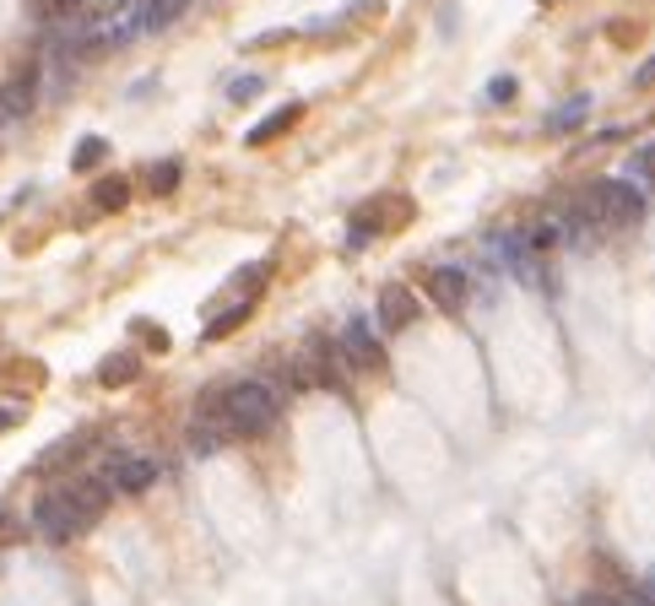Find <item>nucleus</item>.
Listing matches in <instances>:
<instances>
[{
    "mask_svg": "<svg viewBox=\"0 0 655 606\" xmlns=\"http://www.w3.org/2000/svg\"><path fill=\"white\" fill-rule=\"evenodd\" d=\"M109 509V482H65L33 504V525L49 542H77L82 530H93Z\"/></svg>",
    "mask_w": 655,
    "mask_h": 606,
    "instance_id": "obj_1",
    "label": "nucleus"
},
{
    "mask_svg": "<svg viewBox=\"0 0 655 606\" xmlns=\"http://www.w3.org/2000/svg\"><path fill=\"white\" fill-rule=\"evenodd\" d=\"M222 417H228L233 439H255V433H266L282 417V400H277L271 384L239 379V384H222Z\"/></svg>",
    "mask_w": 655,
    "mask_h": 606,
    "instance_id": "obj_2",
    "label": "nucleus"
},
{
    "mask_svg": "<svg viewBox=\"0 0 655 606\" xmlns=\"http://www.w3.org/2000/svg\"><path fill=\"white\" fill-rule=\"evenodd\" d=\"M585 217H596L607 228H628L644 217V190L634 179H596L585 190Z\"/></svg>",
    "mask_w": 655,
    "mask_h": 606,
    "instance_id": "obj_3",
    "label": "nucleus"
},
{
    "mask_svg": "<svg viewBox=\"0 0 655 606\" xmlns=\"http://www.w3.org/2000/svg\"><path fill=\"white\" fill-rule=\"evenodd\" d=\"M336 342H342V358H347L352 368H379V363H384V347H379V335H374L363 319H352V325L336 335Z\"/></svg>",
    "mask_w": 655,
    "mask_h": 606,
    "instance_id": "obj_4",
    "label": "nucleus"
},
{
    "mask_svg": "<svg viewBox=\"0 0 655 606\" xmlns=\"http://www.w3.org/2000/svg\"><path fill=\"white\" fill-rule=\"evenodd\" d=\"M103 482H109L114 493H147V488L158 482V460H142V455L114 460V465L103 471Z\"/></svg>",
    "mask_w": 655,
    "mask_h": 606,
    "instance_id": "obj_5",
    "label": "nucleus"
},
{
    "mask_svg": "<svg viewBox=\"0 0 655 606\" xmlns=\"http://www.w3.org/2000/svg\"><path fill=\"white\" fill-rule=\"evenodd\" d=\"M33 103H38V71H17L6 87H0V119H28L33 114Z\"/></svg>",
    "mask_w": 655,
    "mask_h": 606,
    "instance_id": "obj_6",
    "label": "nucleus"
},
{
    "mask_svg": "<svg viewBox=\"0 0 655 606\" xmlns=\"http://www.w3.org/2000/svg\"><path fill=\"white\" fill-rule=\"evenodd\" d=\"M428 293H433L439 309H461L466 303V271H461V265H433V271H428Z\"/></svg>",
    "mask_w": 655,
    "mask_h": 606,
    "instance_id": "obj_7",
    "label": "nucleus"
},
{
    "mask_svg": "<svg viewBox=\"0 0 655 606\" xmlns=\"http://www.w3.org/2000/svg\"><path fill=\"white\" fill-rule=\"evenodd\" d=\"M412 319H417V293H407V287H384L379 293V330H401Z\"/></svg>",
    "mask_w": 655,
    "mask_h": 606,
    "instance_id": "obj_8",
    "label": "nucleus"
},
{
    "mask_svg": "<svg viewBox=\"0 0 655 606\" xmlns=\"http://www.w3.org/2000/svg\"><path fill=\"white\" fill-rule=\"evenodd\" d=\"M298 114H303V103H282L277 114H266V125H255V130H249V147H266V141H277L282 130H293V125H298Z\"/></svg>",
    "mask_w": 655,
    "mask_h": 606,
    "instance_id": "obj_9",
    "label": "nucleus"
},
{
    "mask_svg": "<svg viewBox=\"0 0 655 606\" xmlns=\"http://www.w3.org/2000/svg\"><path fill=\"white\" fill-rule=\"evenodd\" d=\"M87 444H93V433H77V439H60V444H49V449L38 455V465H33V471H60L65 460H82V455H87Z\"/></svg>",
    "mask_w": 655,
    "mask_h": 606,
    "instance_id": "obj_10",
    "label": "nucleus"
},
{
    "mask_svg": "<svg viewBox=\"0 0 655 606\" xmlns=\"http://www.w3.org/2000/svg\"><path fill=\"white\" fill-rule=\"evenodd\" d=\"M142 374V358L136 352H114V358H103V368H98V384H130V379H136Z\"/></svg>",
    "mask_w": 655,
    "mask_h": 606,
    "instance_id": "obj_11",
    "label": "nucleus"
},
{
    "mask_svg": "<svg viewBox=\"0 0 655 606\" xmlns=\"http://www.w3.org/2000/svg\"><path fill=\"white\" fill-rule=\"evenodd\" d=\"M93 206H98V212L130 206V184H125V179H98V184H93Z\"/></svg>",
    "mask_w": 655,
    "mask_h": 606,
    "instance_id": "obj_12",
    "label": "nucleus"
},
{
    "mask_svg": "<svg viewBox=\"0 0 655 606\" xmlns=\"http://www.w3.org/2000/svg\"><path fill=\"white\" fill-rule=\"evenodd\" d=\"M77 6H82V0H33V17L38 22H65V28H71V17H77Z\"/></svg>",
    "mask_w": 655,
    "mask_h": 606,
    "instance_id": "obj_13",
    "label": "nucleus"
},
{
    "mask_svg": "<svg viewBox=\"0 0 655 606\" xmlns=\"http://www.w3.org/2000/svg\"><path fill=\"white\" fill-rule=\"evenodd\" d=\"M244 319H249V303H233V309H222V314L206 325V342H222V335H233Z\"/></svg>",
    "mask_w": 655,
    "mask_h": 606,
    "instance_id": "obj_14",
    "label": "nucleus"
},
{
    "mask_svg": "<svg viewBox=\"0 0 655 606\" xmlns=\"http://www.w3.org/2000/svg\"><path fill=\"white\" fill-rule=\"evenodd\" d=\"M103 152H109V147H103V136H82V141H77V152H71V168H98V163H103Z\"/></svg>",
    "mask_w": 655,
    "mask_h": 606,
    "instance_id": "obj_15",
    "label": "nucleus"
},
{
    "mask_svg": "<svg viewBox=\"0 0 655 606\" xmlns=\"http://www.w3.org/2000/svg\"><path fill=\"white\" fill-rule=\"evenodd\" d=\"M260 87H266V82H260V77H239V82L228 87V98H233V103H249V98H255Z\"/></svg>",
    "mask_w": 655,
    "mask_h": 606,
    "instance_id": "obj_16",
    "label": "nucleus"
},
{
    "mask_svg": "<svg viewBox=\"0 0 655 606\" xmlns=\"http://www.w3.org/2000/svg\"><path fill=\"white\" fill-rule=\"evenodd\" d=\"M174 184H179V163H163V168H152V190H158V195H168Z\"/></svg>",
    "mask_w": 655,
    "mask_h": 606,
    "instance_id": "obj_17",
    "label": "nucleus"
},
{
    "mask_svg": "<svg viewBox=\"0 0 655 606\" xmlns=\"http://www.w3.org/2000/svg\"><path fill=\"white\" fill-rule=\"evenodd\" d=\"M623 606H655V579H650V585H634V590L623 595Z\"/></svg>",
    "mask_w": 655,
    "mask_h": 606,
    "instance_id": "obj_18",
    "label": "nucleus"
},
{
    "mask_svg": "<svg viewBox=\"0 0 655 606\" xmlns=\"http://www.w3.org/2000/svg\"><path fill=\"white\" fill-rule=\"evenodd\" d=\"M136 330H142V342H147V347H158V352L168 347V330H163V325H147V319H142Z\"/></svg>",
    "mask_w": 655,
    "mask_h": 606,
    "instance_id": "obj_19",
    "label": "nucleus"
},
{
    "mask_svg": "<svg viewBox=\"0 0 655 606\" xmlns=\"http://www.w3.org/2000/svg\"><path fill=\"white\" fill-rule=\"evenodd\" d=\"M260 282H266V265H249V271H244V277H239L233 287H239V293H255Z\"/></svg>",
    "mask_w": 655,
    "mask_h": 606,
    "instance_id": "obj_20",
    "label": "nucleus"
},
{
    "mask_svg": "<svg viewBox=\"0 0 655 606\" xmlns=\"http://www.w3.org/2000/svg\"><path fill=\"white\" fill-rule=\"evenodd\" d=\"M488 98H493V103H509V98H514V77H498V82L488 87Z\"/></svg>",
    "mask_w": 655,
    "mask_h": 606,
    "instance_id": "obj_21",
    "label": "nucleus"
},
{
    "mask_svg": "<svg viewBox=\"0 0 655 606\" xmlns=\"http://www.w3.org/2000/svg\"><path fill=\"white\" fill-rule=\"evenodd\" d=\"M634 82H639V87H655V54H650V60L639 65V71H634Z\"/></svg>",
    "mask_w": 655,
    "mask_h": 606,
    "instance_id": "obj_22",
    "label": "nucleus"
},
{
    "mask_svg": "<svg viewBox=\"0 0 655 606\" xmlns=\"http://www.w3.org/2000/svg\"><path fill=\"white\" fill-rule=\"evenodd\" d=\"M17 423H22V407H0V433L17 428Z\"/></svg>",
    "mask_w": 655,
    "mask_h": 606,
    "instance_id": "obj_23",
    "label": "nucleus"
},
{
    "mask_svg": "<svg viewBox=\"0 0 655 606\" xmlns=\"http://www.w3.org/2000/svg\"><path fill=\"white\" fill-rule=\"evenodd\" d=\"M639 174H644V179H655V147H650V152H639Z\"/></svg>",
    "mask_w": 655,
    "mask_h": 606,
    "instance_id": "obj_24",
    "label": "nucleus"
},
{
    "mask_svg": "<svg viewBox=\"0 0 655 606\" xmlns=\"http://www.w3.org/2000/svg\"><path fill=\"white\" fill-rule=\"evenodd\" d=\"M579 606H623V601H612V595H585Z\"/></svg>",
    "mask_w": 655,
    "mask_h": 606,
    "instance_id": "obj_25",
    "label": "nucleus"
},
{
    "mask_svg": "<svg viewBox=\"0 0 655 606\" xmlns=\"http://www.w3.org/2000/svg\"><path fill=\"white\" fill-rule=\"evenodd\" d=\"M0 125H6V119H0Z\"/></svg>",
    "mask_w": 655,
    "mask_h": 606,
    "instance_id": "obj_26",
    "label": "nucleus"
}]
</instances>
